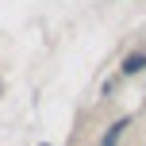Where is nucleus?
I'll return each mask as SVG.
<instances>
[{
	"mask_svg": "<svg viewBox=\"0 0 146 146\" xmlns=\"http://www.w3.org/2000/svg\"><path fill=\"white\" fill-rule=\"evenodd\" d=\"M127 127H131V119H115V123H111L108 127V131H104V139H100V146H119V139H123V131H127Z\"/></svg>",
	"mask_w": 146,
	"mask_h": 146,
	"instance_id": "obj_1",
	"label": "nucleus"
},
{
	"mask_svg": "<svg viewBox=\"0 0 146 146\" xmlns=\"http://www.w3.org/2000/svg\"><path fill=\"white\" fill-rule=\"evenodd\" d=\"M142 69H146V54L142 50H135V54L123 58V77H135V73H142Z\"/></svg>",
	"mask_w": 146,
	"mask_h": 146,
	"instance_id": "obj_2",
	"label": "nucleus"
},
{
	"mask_svg": "<svg viewBox=\"0 0 146 146\" xmlns=\"http://www.w3.org/2000/svg\"><path fill=\"white\" fill-rule=\"evenodd\" d=\"M38 146H50V142H38Z\"/></svg>",
	"mask_w": 146,
	"mask_h": 146,
	"instance_id": "obj_3",
	"label": "nucleus"
}]
</instances>
